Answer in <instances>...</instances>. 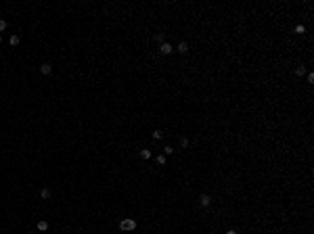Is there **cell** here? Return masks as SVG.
<instances>
[{
  "instance_id": "1",
  "label": "cell",
  "mask_w": 314,
  "mask_h": 234,
  "mask_svg": "<svg viewBox=\"0 0 314 234\" xmlns=\"http://www.w3.org/2000/svg\"><path fill=\"white\" fill-rule=\"evenodd\" d=\"M134 228H136V219H132V217H126L119 222V230H124V232H130Z\"/></svg>"
},
{
  "instance_id": "2",
  "label": "cell",
  "mask_w": 314,
  "mask_h": 234,
  "mask_svg": "<svg viewBox=\"0 0 314 234\" xmlns=\"http://www.w3.org/2000/svg\"><path fill=\"white\" fill-rule=\"evenodd\" d=\"M159 53L164 54V56H167V54L174 53V46H172L170 42H164V44H159Z\"/></svg>"
},
{
  "instance_id": "3",
  "label": "cell",
  "mask_w": 314,
  "mask_h": 234,
  "mask_svg": "<svg viewBox=\"0 0 314 234\" xmlns=\"http://www.w3.org/2000/svg\"><path fill=\"white\" fill-rule=\"evenodd\" d=\"M199 205H201V207H209V205H212V197L203 192V195L199 197Z\"/></svg>"
},
{
  "instance_id": "4",
  "label": "cell",
  "mask_w": 314,
  "mask_h": 234,
  "mask_svg": "<svg viewBox=\"0 0 314 234\" xmlns=\"http://www.w3.org/2000/svg\"><path fill=\"white\" fill-rule=\"evenodd\" d=\"M40 73H42V75H50V73H53L50 63H42V65H40Z\"/></svg>"
},
{
  "instance_id": "5",
  "label": "cell",
  "mask_w": 314,
  "mask_h": 234,
  "mask_svg": "<svg viewBox=\"0 0 314 234\" xmlns=\"http://www.w3.org/2000/svg\"><path fill=\"white\" fill-rule=\"evenodd\" d=\"M38 230H40V232H46V230H48V222H46V219H40V222H38Z\"/></svg>"
},
{
  "instance_id": "6",
  "label": "cell",
  "mask_w": 314,
  "mask_h": 234,
  "mask_svg": "<svg viewBox=\"0 0 314 234\" xmlns=\"http://www.w3.org/2000/svg\"><path fill=\"white\" fill-rule=\"evenodd\" d=\"M176 50H178V53H180V54H186V53H188V44H186V42H180Z\"/></svg>"
},
{
  "instance_id": "7",
  "label": "cell",
  "mask_w": 314,
  "mask_h": 234,
  "mask_svg": "<svg viewBox=\"0 0 314 234\" xmlns=\"http://www.w3.org/2000/svg\"><path fill=\"white\" fill-rule=\"evenodd\" d=\"M140 159H145V161L151 159V151L149 148H140Z\"/></svg>"
},
{
  "instance_id": "8",
  "label": "cell",
  "mask_w": 314,
  "mask_h": 234,
  "mask_svg": "<svg viewBox=\"0 0 314 234\" xmlns=\"http://www.w3.org/2000/svg\"><path fill=\"white\" fill-rule=\"evenodd\" d=\"M40 197H42V198H50V188H42V190H40Z\"/></svg>"
},
{
  "instance_id": "9",
  "label": "cell",
  "mask_w": 314,
  "mask_h": 234,
  "mask_svg": "<svg viewBox=\"0 0 314 234\" xmlns=\"http://www.w3.org/2000/svg\"><path fill=\"white\" fill-rule=\"evenodd\" d=\"M153 138H155V140H161V138H164V132H161V130H155V132H153Z\"/></svg>"
},
{
  "instance_id": "10",
  "label": "cell",
  "mask_w": 314,
  "mask_h": 234,
  "mask_svg": "<svg viewBox=\"0 0 314 234\" xmlns=\"http://www.w3.org/2000/svg\"><path fill=\"white\" fill-rule=\"evenodd\" d=\"M304 73H306V67H304V65H297V67H295V75H304Z\"/></svg>"
},
{
  "instance_id": "11",
  "label": "cell",
  "mask_w": 314,
  "mask_h": 234,
  "mask_svg": "<svg viewBox=\"0 0 314 234\" xmlns=\"http://www.w3.org/2000/svg\"><path fill=\"white\" fill-rule=\"evenodd\" d=\"M188 144H191V142H188V138L182 136V138H180V146H182V148H188Z\"/></svg>"
},
{
  "instance_id": "12",
  "label": "cell",
  "mask_w": 314,
  "mask_h": 234,
  "mask_svg": "<svg viewBox=\"0 0 314 234\" xmlns=\"http://www.w3.org/2000/svg\"><path fill=\"white\" fill-rule=\"evenodd\" d=\"M155 161L159 163V165H166V155H164V153H161V155H157V159H155Z\"/></svg>"
},
{
  "instance_id": "13",
  "label": "cell",
  "mask_w": 314,
  "mask_h": 234,
  "mask_svg": "<svg viewBox=\"0 0 314 234\" xmlns=\"http://www.w3.org/2000/svg\"><path fill=\"white\" fill-rule=\"evenodd\" d=\"M293 32H295V34H304V32H306V27L299 23V25H295V29H293Z\"/></svg>"
},
{
  "instance_id": "14",
  "label": "cell",
  "mask_w": 314,
  "mask_h": 234,
  "mask_svg": "<svg viewBox=\"0 0 314 234\" xmlns=\"http://www.w3.org/2000/svg\"><path fill=\"white\" fill-rule=\"evenodd\" d=\"M155 40H157L159 44H164V42H166V36H164V34H155Z\"/></svg>"
},
{
  "instance_id": "15",
  "label": "cell",
  "mask_w": 314,
  "mask_h": 234,
  "mask_svg": "<svg viewBox=\"0 0 314 234\" xmlns=\"http://www.w3.org/2000/svg\"><path fill=\"white\" fill-rule=\"evenodd\" d=\"M9 42H11V46H17V44H19V36H11Z\"/></svg>"
},
{
  "instance_id": "16",
  "label": "cell",
  "mask_w": 314,
  "mask_h": 234,
  "mask_svg": "<svg viewBox=\"0 0 314 234\" xmlns=\"http://www.w3.org/2000/svg\"><path fill=\"white\" fill-rule=\"evenodd\" d=\"M172 153H174L172 146H166V148H164V155H166V157H167V155H172Z\"/></svg>"
},
{
  "instance_id": "17",
  "label": "cell",
  "mask_w": 314,
  "mask_h": 234,
  "mask_svg": "<svg viewBox=\"0 0 314 234\" xmlns=\"http://www.w3.org/2000/svg\"><path fill=\"white\" fill-rule=\"evenodd\" d=\"M4 29H6V21H4V19H0V34H2Z\"/></svg>"
},
{
  "instance_id": "18",
  "label": "cell",
  "mask_w": 314,
  "mask_h": 234,
  "mask_svg": "<svg viewBox=\"0 0 314 234\" xmlns=\"http://www.w3.org/2000/svg\"><path fill=\"white\" fill-rule=\"evenodd\" d=\"M226 234H239V232H237L235 228H230V230H226Z\"/></svg>"
},
{
  "instance_id": "19",
  "label": "cell",
  "mask_w": 314,
  "mask_h": 234,
  "mask_svg": "<svg viewBox=\"0 0 314 234\" xmlns=\"http://www.w3.org/2000/svg\"><path fill=\"white\" fill-rule=\"evenodd\" d=\"M0 42H2V34H0Z\"/></svg>"
}]
</instances>
